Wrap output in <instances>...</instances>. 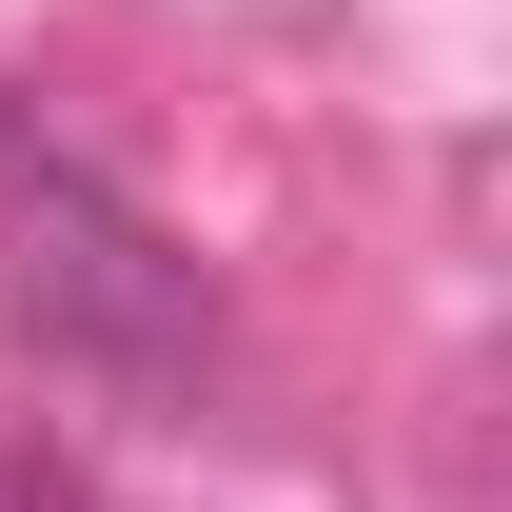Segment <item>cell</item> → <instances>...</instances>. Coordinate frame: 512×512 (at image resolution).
<instances>
[{
  "label": "cell",
  "mask_w": 512,
  "mask_h": 512,
  "mask_svg": "<svg viewBox=\"0 0 512 512\" xmlns=\"http://www.w3.org/2000/svg\"><path fill=\"white\" fill-rule=\"evenodd\" d=\"M0 316L40 335L60 375H99V394H178L197 355H217L197 256L158 237L79 138H40V119H0Z\"/></svg>",
  "instance_id": "obj_1"
},
{
  "label": "cell",
  "mask_w": 512,
  "mask_h": 512,
  "mask_svg": "<svg viewBox=\"0 0 512 512\" xmlns=\"http://www.w3.org/2000/svg\"><path fill=\"white\" fill-rule=\"evenodd\" d=\"M0 512H99V493H79V453H60V434H0Z\"/></svg>",
  "instance_id": "obj_2"
}]
</instances>
